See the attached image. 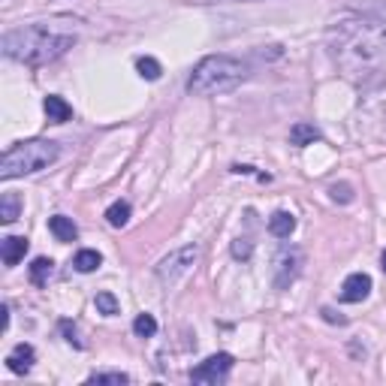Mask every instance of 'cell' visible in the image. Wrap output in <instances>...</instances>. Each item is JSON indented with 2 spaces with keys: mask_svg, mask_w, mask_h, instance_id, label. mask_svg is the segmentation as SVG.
<instances>
[{
  "mask_svg": "<svg viewBox=\"0 0 386 386\" xmlns=\"http://www.w3.org/2000/svg\"><path fill=\"white\" fill-rule=\"evenodd\" d=\"M329 197L335 199V202H350L353 199V190H350V184H332L329 187Z\"/></svg>",
  "mask_w": 386,
  "mask_h": 386,
  "instance_id": "obj_22",
  "label": "cell"
},
{
  "mask_svg": "<svg viewBox=\"0 0 386 386\" xmlns=\"http://www.w3.org/2000/svg\"><path fill=\"white\" fill-rule=\"evenodd\" d=\"M317 139H320V133L311 124H296L290 130V142L293 145H311V142H317Z\"/></svg>",
  "mask_w": 386,
  "mask_h": 386,
  "instance_id": "obj_14",
  "label": "cell"
},
{
  "mask_svg": "<svg viewBox=\"0 0 386 386\" xmlns=\"http://www.w3.org/2000/svg\"><path fill=\"white\" fill-rule=\"evenodd\" d=\"M97 311L106 314V317L118 314V299H115L112 293H97Z\"/></svg>",
  "mask_w": 386,
  "mask_h": 386,
  "instance_id": "obj_21",
  "label": "cell"
},
{
  "mask_svg": "<svg viewBox=\"0 0 386 386\" xmlns=\"http://www.w3.org/2000/svg\"><path fill=\"white\" fill-rule=\"evenodd\" d=\"M48 229L55 233L58 241H75V236H79V226H75L70 217H63V214H55L48 221Z\"/></svg>",
  "mask_w": 386,
  "mask_h": 386,
  "instance_id": "obj_12",
  "label": "cell"
},
{
  "mask_svg": "<svg viewBox=\"0 0 386 386\" xmlns=\"http://www.w3.org/2000/svg\"><path fill=\"white\" fill-rule=\"evenodd\" d=\"M251 251H254L251 239H236V241H233V256H236V260H248Z\"/></svg>",
  "mask_w": 386,
  "mask_h": 386,
  "instance_id": "obj_23",
  "label": "cell"
},
{
  "mask_svg": "<svg viewBox=\"0 0 386 386\" xmlns=\"http://www.w3.org/2000/svg\"><path fill=\"white\" fill-rule=\"evenodd\" d=\"M248 79V67L233 58V55H209L193 67L190 79H187V91L193 97H214V94H226Z\"/></svg>",
  "mask_w": 386,
  "mask_h": 386,
  "instance_id": "obj_3",
  "label": "cell"
},
{
  "mask_svg": "<svg viewBox=\"0 0 386 386\" xmlns=\"http://www.w3.org/2000/svg\"><path fill=\"white\" fill-rule=\"evenodd\" d=\"M136 70H139V75H142V79H148V82H154V79H160V63L154 61V58H139L136 61Z\"/></svg>",
  "mask_w": 386,
  "mask_h": 386,
  "instance_id": "obj_20",
  "label": "cell"
},
{
  "mask_svg": "<svg viewBox=\"0 0 386 386\" xmlns=\"http://www.w3.org/2000/svg\"><path fill=\"white\" fill-rule=\"evenodd\" d=\"M0 254H4V263H6V266H19V263L24 260V254H28V239L6 236L4 244H0Z\"/></svg>",
  "mask_w": 386,
  "mask_h": 386,
  "instance_id": "obj_9",
  "label": "cell"
},
{
  "mask_svg": "<svg viewBox=\"0 0 386 386\" xmlns=\"http://www.w3.org/2000/svg\"><path fill=\"white\" fill-rule=\"evenodd\" d=\"M106 221L112 226H124L127 221H130V205H127V202H112L106 209Z\"/></svg>",
  "mask_w": 386,
  "mask_h": 386,
  "instance_id": "obj_17",
  "label": "cell"
},
{
  "mask_svg": "<svg viewBox=\"0 0 386 386\" xmlns=\"http://www.w3.org/2000/svg\"><path fill=\"white\" fill-rule=\"evenodd\" d=\"M320 314H323V317L329 320V323H347V320H344L341 314H335V311H332V308H323V311H320Z\"/></svg>",
  "mask_w": 386,
  "mask_h": 386,
  "instance_id": "obj_25",
  "label": "cell"
},
{
  "mask_svg": "<svg viewBox=\"0 0 386 386\" xmlns=\"http://www.w3.org/2000/svg\"><path fill=\"white\" fill-rule=\"evenodd\" d=\"M55 275V263L48 260V256H40V260H33L31 263V281L36 287H43V284H48V278Z\"/></svg>",
  "mask_w": 386,
  "mask_h": 386,
  "instance_id": "obj_13",
  "label": "cell"
},
{
  "mask_svg": "<svg viewBox=\"0 0 386 386\" xmlns=\"http://www.w3.org/2000/svg\"><path fill=\"white\" fill-rule=\"evenodd\" d=\"M33 362H36V353H33L31 344H16L6 356V368L12 371V375H28V371L33 368Z\"/></svg>",
  "mask_w": 386,
  "mask_h": 386,
  "instance_id": "obj_8",
  "label": "cell"
},
{
  "mask_svg": "<svg viewBox=\"0 0 386 386\" xmlns=\"http://www.w3.org/2000/svg\"><path fill=\"white\" fill-rule=\"evenodd\" d=\"M368 293H371V278L365 272H356L341 284V302H362L368 299Z\"/></svg>",
  "mask_w": 386,
  "mask_h": 386,
  "instance_id": "obj_7",
  "label": "cell"
},
{
  "mask_svg": "<svg viewBox=\"0 0 386 386\" xmlns=\"http://www.w3.org/2000/svg\"><path fill=\"white\" fill-rule=\"evenodd\" d=\"M380 268H383V272H386V251H383V256H380Z\"/></svg>",
  "mask_w": 386,
  "mask_h": 386,
  "instance_id": "obj_26",
  "label": "cell"
},
{
  "mask_svg": "<svg viewBox=\"0 0 386 386\" xmlns=\"http://www.w3.org/2000/svg\"><path fill=\"white\" fill-rule=\"evenodd\" d=\"M329 58L344 79L371 85L386 73V21L375 16H347L326 31Z\"/></svg>",
  "mask_w": 386,
  "mask_h": 386,
  "instance_id": "obj_1",
  "label": "cell"
},
{
  "mask_svg": "<svg viewBox=\"0 0 386 386\" xmlns=\"http://www.w3.org/2000/svg\"><path fill=\"white\" fill-rule=\"evenodd\" d=\"M296 229V217L290 212H275L272 217H268V233L278 236V239H290Z\"/></svg>",
  "mask_w": 386,
  "mask_h": 386,
  "instance_id": "obj_11",
  "label": "cell"
},
{
  "mask_svg": "<svg viewBox=\"0 0 386 386\" xmlns=\"http://www.w3.org/2000/svg\"><path fill=\"white\" fill-rule=\"evenodd\" d=\"M88 383H97V386H103V383L124 386V383H130V377H127L124 371H100V375H91V377H88Z\"/></svg>",
  "mask_w": 386,
  "mask_h": 386,
  "instance_id": "obj_18",
  "label": "cell"
},
{
  "mask_svg": "<svg viewBox=\"0 0 386 386\" xmlns=\"http://www.w3.org/2000/svg\"><path fill=\"white\" fill-rule=\"evenodd\" d=\"M199 260V248L197 244H187V248H178L175 254H169L166 260H160V266H157V278L163 281L166 287H172V284H178L190 268H193V263Z\"/></svg>",
  "mask_w": 386,
  "mask_h": 386,
  "instance_id": "obj_5",
  "label": "cell"
},
{
  "mask_svg": "<svg viewBox=\"0 0 386 386\" xmlns=\"http://www.w3.org/2000/svg\"><path fill=\"white\" fill-rule=\"evenodd\" d=\"M43 106H46L48 121H55V124H67V121L73 118V106H70V103L63 100V97H55V94H51V97H46Z\"/></svg>",
  "mask_w": 386,
  "mask_h": 386,
  "instance_id": "obj_10",
  "label": "cell"
},
{
  "mask_svg": "<svg viewBox=\"0 0 386 386\" xmlns=\"http://www.w3.org/2000/svg\"><path fill=\"white\" fill-rule=\"evenodd\" d=\"M133 332H136L139 338H151L154 332H157V320H154L151 314H139L133 320Z\"/></svg>",
  "mask_w": 386,
  "mask_h": 386,
  "instance_id": "obj_19",
  "label": "cell"
},
{
  "mask_svg": "<svg viewBox=\"0 0 386 386\" xmlns=\"http://www.w3.org/2000/svg\"><path fill=\"white\" fill-rule=\"evenodd\" d=\"M58 157H61L58 142H51V139H31V142H21L4 154V160H0V178L12 182V178H21V175L43 172Z\"/></svg>",
  "mask_w": 386,
  "mask_h": 386,
  "instance_id": "obj_4",
  "label": "cell"
},
{
  "mask_svg": "<svg viewBox=\"0 0 386 386\" xmlns=\"http://www.w3.org/2000/svg\"><path fill=\"white\" fill-rule=\"evenodd\" d=\"M61 332H63V335H67V341H70V344H75V347H82V341H79V338H75V326L70 323V320H61Z\"/></svg>",
  "mask_w": 386,
  "mask_h": 386,
  "instance_id": "obj_24",
  "label": "cell"
},
{
  "mask_svg": "<svg viewBox=\"0 0 386 386\" xmlns=\"http://www.w3.org/2000/svg\"><path fill=\"white\" fill-rule=\"evenodd\" d=\"M73 21L61 19V21H33L24 24L19 31L4 33V55L12 61L31 63V67H40L61 58L67 48H73L75 43V28H70Z\"/></svg>",
  "mask_w": 386,
  "mask_h": 386,
  "instance_id": "obj_2",
  "label": "cell"
},
{
  "mask_svg": "<svg viewBox=\"0 0 386 386\" xmlns=\"http://www.w3.org/2000/svg\"><path fill=\"white\" fill-rule=\"evenodd\" d=\"M19 209H21V199L16 193H4V199H0V221L12 224L19 217Z\"/></svg>",
  "mask_w": 386,
  "mask_h": 386,
  "instance_id": "obj_15",
  "label": "cell"
},
{
  "mask_svg": "<svg viewBox=\"0 0 386 386\" xmlns=\"http://www.w3.org/2000/svg\"><path fill=\"white\" fill-rule=\"evenodd\" d=\"M233 362H236V359L229 353H214V356H209L205 362H199L197 368L190 371V380L193 383H217L229 368H233Z\"/></svg>",
  "mask_w": 386,
  "mask_h": 386,
  "instance_id": "obj_6",
  "label": "cell"
},
{
  "mask_svg": "<svg viewBox=\"0 0 386 386\" xmlns=\"http://www.w3.org/2000/svg\"><path fill=\"white\" fill-rule=\"evenodd\" d=\"M100 263H103V256L97 254V251H79L75 254V260H73V266L79 268V272H94V268H100Z\"/></svg>",
  "mask_w": 386,
  "mask_h": 386,
  "instance_id": "obj_16",
  "label": "cell"
}]
</instances>
